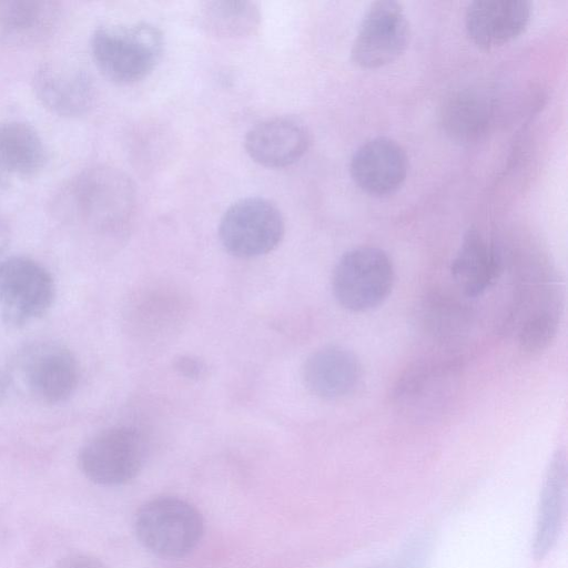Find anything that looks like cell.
I'll return each mask as SVG.
<instances>
[{
  "label": "cell",
  "mask_w": 568,
  "mask_h": 568,
  "mask_svg": "<svg viewBox=\"0 0 568 568\" xmlns=\"http://www.w3.org/2000/svg\"><path fill=\"white\" fill-rule=\"evenodd\" d=\"M135 207L136 192L130 176L102 164L72 175L57 190L51 202L59 222L94 241L123 237Z\"/></svg>",
  "instance_id": "6da1fadb"
},
{
  "label": "cell",
  "mask_w": 568,
  "mask_h": 568,
  "mask_svg": "<svg viewBox=\"0 0 568 568\" xmlns=\"http://www.w3.org/2000/svg\"><path fill=\"white\" fill-rule=\"evenodd\" d=\"M163 34L148 22L104 26L91 38V52L100 72L118 84H132L146 78L160 62Z\"/></svg>",
  "instance_id": "7a4b0ae2"
},
{
  "label": "cell",
  "mask_w": 568,
  "mask_h": 568,
  "mask_svg": "<svg viewBox=\"0 0 568 568\" xmlns=\"http://www.w3.org/2000/svg\"><path fill=\"white\" fill-rule=\"evenodd\" d=\"M10 384L29 398L44 404L67 402L75 392L79 364L69 347L52 339L34 341L22 346L7 368Z\"/></svg>",
  "instance_id": "3957f363"
},
{
  "label": "cell",
  "mask_w": 568,
  "mask_h": 568,
  "mask_svg": "<svg viewBox=\"0 0 568 568\" xmlns=\"http://www.w3.org/2000/svg\"><path fill=\"white\" fill-rule=\"evenodd\" d=\"M134 534L151 554L166 559L190 555L201 542L204 520L200 510L176 496H156L134 515Z\"/></svg>",
  "instance_id": "277c9868"
},
{
  "label": "cell",
  "mask_w": 568,
  "mask_h": 568,
  "mask_svg": "<svg viewBox=\"0 0 568 568\" xmlns=\"http://www.w3.org/2000/svg\"><path fill=\"white\" fill-rule=\"evenodd\" d=\"M395 272L390 257L381 248L359 246L345 252L332 274V292L351 312L381 305L392 292Z\"/></svg>",
  "instance_id": "5b68a950"
},
{
  "label": "cell",
  "mask_w": 568,
  "mask_h": 568,
  "mask_svg": "<svg viewBox=\"0 0 568 568\" xmlns=\"http://www.w3.org/2000/svg\"><path fill=\"white\" fill-rule=\"evenodd\" d=\"M146 445L132 426L108 427L94 434L79 450L78 465L92 483L114 487L133 480L142 470Z\"/></svg>",
  "instance_id": "8992f818"
},
{
  "label": "cell",
  "mask_w": 568,
  "mask_h": 568,
  "mask_svg": "<svg viewBox=\"0 0 568 568\" xmlns=\"http://www.w3.org/2000/svg\"><path fill=\"white\" fill-rule=\"evenodd\" d=\"M55 284L52 274L27 256L0 261V317L11 327H23L52 307Z\"/></svg>",
  "instance_id": "52a82bcc"
},
{
  "label": "cell",
  "mask_w": 568,
  "mask_h": 568,
  "mask_svg": "<svg viewBox=\"0 0 568 568\" xmlns=\"http://www.w3.org/2000/svg\"><path fill=\"white\" fill-rule=\"evenodd\" d=\"M285 223L278 207L266 199L250 196L233 203L219 224L224 250L239 258H254L275 250L282 242Z\"/></svg>",
  "instance_id": "ba28073f"
},
{
  "label": "cell",
  "mask_w": 568,
  "mask_h": 568,
  "mask_svg": "<svg viewBox=\"0 0 568 568\" xmlns=\"http://www.w3.org/2000/svg\"><path fill=\"white\" fill-rule=\"evenodd\" d=\"M409 40V23L400 3L373 2L359 24L351 50L352 61L361 68L375 69L397 59Z\"/></svg>",
  "instance_id": "9c48e42d"
},
{
  "label": "cell",
  "mask_w": 568,
  "mask_h": 568,
  "mask_svg": "<svg viewBox=\"0 0 568 568\" xmlns=\"http://www.w3.org/2000/svg\"><path fill=\"white\" fill-rule=\"evenodd\" d=\"M408 160L404 149L393 139L377 136L359 145L354 152L349 172L356 185L367 194L385 196L404 183Z\"/></svg>",
  "instance_id": "30bf717a"
},
{
  "label": "cell",
  "mask_w": 568,
  "mask_h": 568,
  "mask_svg": "<svg viewBox=\"0 0 568 568\" xmlns=\"http://www.w3.org/2000/svg\"><path fill=\"white\" fill-rule=\"evenodd\" d=\"M310 133L293 116H275L252 126L244 139L248 156L260 165L280 169L294 164L307 151Z\"/></svg>",
  "instance_id": "8fae6325"
},
{
  "label": "cell",
  "mask_w": 568,
  "mask_h": 568,
  "mask_svg": "<svg viewBox=\"0 0 568 568\" xmlns=\"http://www.w3.org/2000/svg\"><path fill=\"white\" fill-rule=\"evenodd\" d=\"M362 375L357 356L339 345L314 351L302 365L304 386L312 395L325 400H337L353 394Z\"/></svg>",
  "instance_id": "7c38bea8"
},
{
  "label": "cell",
  "mask_w": 568,
  "mask_h": 568,
  "mask_svg": "<svg viewBox=\"0 0 568 568\" xmlns=\"http://www.w3.org/2000/svg\"><path fill=\"white\" fill-rule=\"evenodd\" d=\"M531 11V3L526 0L473 1L465 13V29L476 45L496 48L525 31Z\"/></svg>",
  "instance_id": "4fadbf2b"
},
{
  "label": "cell",
  "mask_w": 568,
  "mask_h": 568,
  "mask_svg": "<svg viewBox=\"0 0 568 568\" xmlns=\"http://www.w3.org/2000/svg\"><path fill=\"white\" fill-rule=\"evenodd\" d=\"M32 83L37 99L59 116H81L94 101V87L90 77L77 68L42 64L36 71Z\"/></svg>",
  "instance_id": "5bb4252c"
},
{
  "label": "cell",
  "mask_w": 568,
  "mask_h": 568,
  "mask_svg": "<svg viewBox=\"0 0 568 568\" xmlns=\"http://www.w3.org/2000/svg\"><path fill=\"white\" fill-rule=\"evenodd\" d=\"M566 495L567 460L565 450L558 448L546 469L539 497L532 539V552L537 559L545 558L559 538L565 518Z\"/></svg>",
  "instance_id": "9a60e30c"
},
{
  "label": "cell",
  "mask_w": 568,
  "mask_h": 568,
  "mask_svg": "<svg viewBox=\"0 0 568 568\" xmlns=\"http://www.w3.org/2000/svg\"><path fill=\"white\" fill-rule=\"evenodd\" d=\"M439 118L443 130L453 141L471 144L489 131L494 104L488 94L478 89H460L444 100Z\"/></svg>",
  "instance_id": "2e32d148"
},
{
  "label": "cell",
  "mask_w": 568,
  "mask_h": 568,
  "mask_svg": "<svg viewBox=\"0 0 568 568\" xmlns=\"http://www.w3.org/2000/svg\"><path fill=\"white\" fill-rule=\"evenodd\" d=\"M45 162V150L39 133L19 121L0 123V190L16 179L37 175Z\"/></svg>",
  "instance_id": "e0dca14e"
},
{
  "label": "cell",
  "mask_w": 568,
  "mask_h": 568,
  "mask_svg": "<svg viewBox=\"0 0 568 568\" xmlns=\"http://www.w3.org/2000/svg\"><path fill=\"white\" fill-rule=\"evenodd\" d=\"M501 260L497 250L476 229H469L452 261L455 283L469 297L481 295L498 278Z\"/></svg>",
  "instance_id": "ac0fdd59"
},
{
  "label": "cell",
  "mask_w": 568,
  "mask_h": 568,
  "mask_svg": "<svg viewBox=\"0 0 568 568\" xmlns=\"http://www.w3.org/2000/svg\"><path fill=\"white\" fill-rule=\"evenodd\" d=\"M455 368L444 364H418L397 381L393 399L406 413L426 414L452 390Z\"/></svg>",
  "instance_id": "d6986e66"
},
{
  "label": "cell",
  "mask_w": 568,
  "mask_h": 568,
  "mask_svg": "<svg viewBox=\"0 0 568 568\" xmlns=\"http://www.w3.org/2000/svg\"><path fill=\"white\" fill-rule=\"evenodd\" d=\"M59 17L52 1L1 0L0 41L9 45H28L48 37Z\"/></svg>",
  "instance_id": "ffe728a7"
},
{
  "label": "cell",
  "mask_w": 568,
  "mask_h": 568,
  "mask_svg": "<svg viewBox=\"0 0 568 568\" xmlns=\"http://www.w3.org/2000/svg\"><path fill=\"white\" fill-rule=\"evenodd\" d=\"M196 19L207 34L236 39L255 33L261 23V11L251 1L214 0L201 4Z\"/></svg>",
  "instance_id": "44dd1931"
},
{
  "label": "cell",
  "mask_w": 568,
  "mask_h": 568,
  "mask_svg": "<svg viewBox=\"0 0 568 568\" xmlns=\"http://www.w3.org/2000/svg\"><path fill=\"white\" fill-rule=\"evenodd\" d=\"M558 331V318L549 311L529 316L521 325L518 344L526 354H539L547 349Z\"/></svg>",
  "instance_id": "7402d4cb"
},
{
  "label": "cell",
  "mask_w": 568,
  "mask_h": 568,
  "mask_svg": "<svg viewBox=\"0 0 568 568\" xmlns=\"http://www.w3.org/2000/svg\"><path fill=\"white\" fill-rule=\"evenodd\" d=\"M174 369L185 378L200 379L206 373L204 362L195 356L181 355L173 362Z\"/></svg>",
  "instance_id": "603a6c76"
},
{
  "label": "cell",
  "mask_w": 568,
  "mask_h": 568,
  "mask_svg": "<svg viewBox=\"0 0 568 568\" xmlns=\"http://www.w3.org/2000/svg\"><path fill=\"white\" fill-rule=\"evenodd\" d=\"M53 568H108L105 564L95 556L73 552L62 557Z\"/></svg>",
  "instance_id": "cb8c5ba5"
},
{
  "label": "cell",
  "mask_w": 568,
  "mask_h": 568,
  "mask_svg": "<svg viewBox=\"0 0 568 568\" xmlns=\"http://www.w3.org/2000/svg\"><path fill=\"white\" fill-rule=\"evenodd\" d=\"M11 240V231L7 220L0 214V261L4 258Z\"/></svg>",
  "instance_id": "d4e9b609"
},
{
  "label": "cell",
  "mask_w": 568,
  "mask_h": 568,
  "mask_svg": "<svg viewBox=\"0 0 568 568\" xmlns=\"http://www.w3.org/2000/svg\"><path fill=\"white\" fill-rule=\"evenodd\" d=\"M10 385L8 371L0 367V405L6 400Z\"/></svg>",
  "instance_id": "484cf974"
},
{
  "label": "cell",
  "mask_w": 568,
  "mask_h": 568,
  "mask_svg": "<svg viewBox=\"0 0 568 568\" xmlns=\"http://www.w3.org/2000/svg\"><path fill=\"white\" fill-rule=\"evenodd\" d=\"M369 568H393V561H385Z\"/></svg>",
  "instance_id": "4316f807"
}]
</instances>
